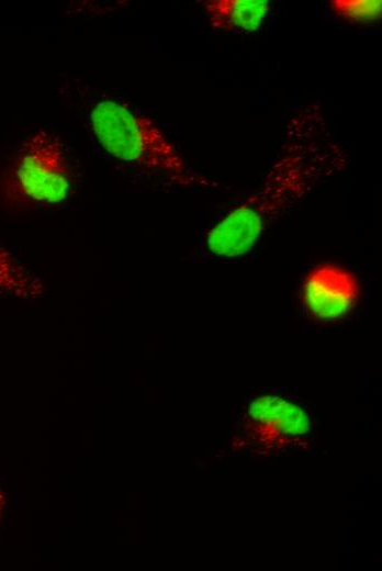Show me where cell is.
<instances>
[{"instance_id":"4","label":"cell","mask_w":382,"mask_h":571,"mask_svg":"<svg viewBox=\"0 0 382 571\" xmlns=\"http://www.w3.org/2000/svg\"><path fill=\"white\" fill-rule=\"evenodd\" d=\"M241 426L251 445L276 448L303 439L311 430L306 411L274 393H262L248 401Z\"/></svg>"},{"instance_id":"5","label":"cell","mask_w":382,"mask_h":571,"mask_svg":"<svg viewBox=\"0 0 382 571\" xmlns=\"http://www.w3.org/2000/svg\"><path fill=\"white\" fill-rule=\"evenodd\" d=\"M358 278L348 269L332 262L311 268L302 278L300 301L307 315L322 322L344 318L360 299Z\"/></svg>"},{"instance_id":"8","label":"cell","mask_w":382,"mask_h":571,"mask_svg":"<svg viewBox=\"0 0 382 571\" xmlns=\"http://www.w3.org/2000/svg\"><path fill=\"white\" fill-rule=\"evenodd\" d=\"M328 3L337 18L351 24L370 25L382 16L381 0H333Z\"/></svg>"},{"instance_id":"9","label":"cell","mask_w":382,"mask_h":571,"mask_svg":"<svg viewBox=\"0 0 382 571\" xmlns=\"http://www.w3.org/2000/svg\"><path fill=\"white\" fill-rule=\"evenodd\" d=\"M4 502H5L4 495L0 490V520H1L2 512H3V507H4Z\"/></svg>"},{"instance_id":"3","label":"cell","mask_w":382,"mask_h":571,"mask_svg":"<svg viewBox=\"0 0 382 571\" xmlns=\"http://www.w3.org/2000/svg\"><path fill=\"white\" fill-rule=\"evenodd\" d=\"M75 173L63 145L38 132L18 150L5 177V190L15 201L55 206L70 195Z\"/></svg>"},{"instance_id":"7","label":"cell","mask_w":382,"mask_h":571,"mask_svg":"<svg viewBox=\"0 0 382 571\" xmlns=\"http://www.w3.org/2000/svg\"><path fill=\"white\" fill-rule=\"evenodd\" d=\"M45 280L0 246V294L35 301L47 293Z\"/></svg>"},{"instance_id":"6","label":"cell","mask_w":382,"mask_h":571,"mask_svg":"<svg viewBox=\"0 0 382 571\" xmlns=\"http://www.w3.org/2000/svg\"><path fill=\"white\" fill-rule=\"evenodd\" d=\"M202 3L212 29L240 34L258 31L270 10L268 0H207Z\"/></svg>"},{"instance_id":"2","label":"cell","mask_w":382,"mask_h":571,"mask_svg":"<svg viewBox=\"0 0 382 571\" xmlns=\"http://www.w3.org/2000/svg\"><path fill=\"white\" fill-rule=\"evenodd\" d=\"M100 145L113 157L135 167L162 171L182 183L198 182L176 147L149 117L126 105L102 100L90 111Z\"/></svg>"},{"instance_id":"1","label":"cell","mask_w":382,"mask_h":571,"mask_svg":"<svg viewBox=\"0 0 382 571\" xmlns=\"http://www.w3.org/2000/svg\"><path fill=\"white\" fill-rule=\"evenodd\" d=\"M346 164L323 116L316 108L307 109L289 125L280 155L261 182L205 229L201 251L213 260L247 255L274 221Z\"/></svg>"}]
</instances>
